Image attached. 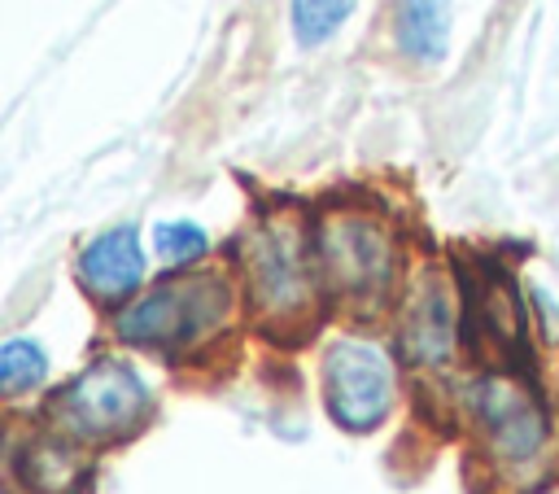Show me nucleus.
<instances>
[{"mask_svg":"<svg viewBox=\"0 0 559 494\" xmlns=\"http://www.w3.org/2000/svg\"><path fill=\"white\" fill-rule=\"evenodd\" d=\"M231 306H236L231 284L214 271H197V275L166 280V284L148 289L144 297L127 302L114 315V332L127 345L179 354V350H192V345L210 341L214 332H223L231 319Z\"/></svg>","mask_w":559,"mask_h":494,"instance_id":"nucleus-1","label":"nucleus"},{"mask_svg":"<svg viewBox=\"0 0 559 494\" xmlns=\"http://www.w3.org/2000/svg\"><path fill=\"white\" fill-rule=\"evenodd\" d=\"M240 267L249 284V302L275 328H297L310 319L319 302V262L314 240L301 232L297 219L275 214L245 232Z\"/></svg>","mask_w":559,"mask_h":494,"instance_id":"nucleus-2","label":"nucleus"},{"mask_svg":"<svg viewBox=\"0 0 559 494\" xmlns=\"http://www.w3.org/2000/svg\"><path fill=\"white\" fill-rule=\"evenodd\" d=\"M314 262L319 280L345 302H380L397 275V240L393 232L362 210H336L314 227Z\"/></svg>","mask_w":559,"mask_h":494,"instance_id":"nucleus-3","label":"nucleus"},{"mask_svg":"<svg viewBox=\"0 0 559 494\" xmlns=\"http://www.w3.org/2000/svg\"><path fill=\"white\" fill-rule=\"evenodd\" d=\"M467 415L485 442V455L502 472H528L546 450V411L528 380L515 372H485L467 385Z\"/></svg>","mask_w":559,"mask_h":494,"instance_id":"nucleus-4","label":"nucleus"},{"mask_svg":"<svg viewBox=\"0 0 559 494\" xmlns=\"http://www.w3.org/2000/svg\"><path fill=\"white\" fill-rule=\"evenodd\" d=\"M148 407H153V393L131 363L96 358L57 393L52 415L66 433L83 442H114V437L135 433Z\"/></svg>","mask_w":559,"mask_h":494,"instance_id":"nucleus-5","label":"nucleus"},{"mask_svg":"<svg viewBox=\"0 0 559 494\" xmlns=\"http://www.w3.org/2000/svg\"><path fill=\"white\" fill-rule=\"evenodd\" d=\"M323 402L328 415L349 433H371L397 402V367L371 337H336L323 354Z\"/></svg>","mask_w":559,"mask_h":494,"instance_id":"nucleus-6","label":"nucleus"},{"mask_svg":"<svg viewBox=\"0 0 559 494\" xmlns=\"http://www.w3.org/2000/svg\"><path fill=\"white\" fill-rule=\"evenodd\" d=\"M459 328H463V293L459 284L437 271L424 267L406 297H402V315H397V345L402 358L415 367H445L459 350Z\"/></svg>","mask_w":559,"mask_h":494,"instance_id":"nucleus-7","label":"nucleus"},{"mask_svg":"<svg viewBox=\"0 0 559 494\" xmlns=\"http://www.w3.org/2000/svg\"><path fill=\"white\" fill-rule=\"evenodd\" d=\"M463 324L467 337L498 350L502 358H528V315L507 267L476 262L463 280Z\"/></svg>","mask_w":559,"mask_h":494,"instance_id":"nucleus-8","label":"nucleus"},{"mask_svg":"<svg viewBox=\"0 0 559 494\" xmlns=\"http://www.w3.org/2000/svg\"><path fill=\"white\" fill-rule=\"evenodd\" d=\"M79 284L96 297V302H122L127 293L140 289L144 280V249H140V232L131 223L109 227L100 236H92L79 249Z\"/></svg>","mask_w":559,"mask_h":494,"instance_id":"nucleus-9","label":"nucleus"},{"mask_svg":"<svg viewBox=\"0 0 559 494\" xmlns=\"http://www.w3.org/2000/svg\"><path fill=\"white\" fill-rule=\"evenodd\" d=\"M83 455L61 437H44L22 455V481L31 494H74L83 485Z\"/></svg>","mask_w":559,"mask_h":494,"instance_id":"nucleus-10","label":"nucleus"},{"mask_svg":"<svg viewBox=\"0 0 559 494\" xmlns=\"http://www.w3.org/2000/svg\"><path fill=\"white\" fill-rule=\"evenodd\" d=\"M397 44L415 61H441L450 48L445 0H397Z\"/></svg>","mask_w":559,"mask_h":494,"instance_id":"nucleus-11","label":"nucleus"},{"mask_svg":"<svg viewBox=\"0 0 559 494\" xmlns=\"http://www.w3.org/2000/svg\"><path fill=\"white\" fill-rule=\"evenodd\" d=\"M48 376V354L31 337H13L0 345V398H17Z\"/></svg>","mask_w":559,"mask_h":494,"instance_id":"nucleus-12","label":"nucleus"},{"mask_svg":"<svg viewBox=\"0 0 559 494\" xmlns=\"http://www.w3.org/2000/svg\"><path fill=\"white\" fill-rule=\"evenodd\" d=\"M349 13L354 0H293V35L301 48H319L345 26Z\"/></svg>","mask_w":559,"mask_h":494,"instance_id":"nucleus-13","label":"nucleus"},{"mask_svg":"<svg viewBox=\"0 0 559 494\" xmlns=\"http://www.w3.org/2000/svg\"><path fill=\"white\" fill-rule=\"evenodd\" d=\"M153 245H157V254H162L166 262L183 267V262H192V258H201V254L210 249V236H205L197 223H188V219H175V223H157V232H153Z\"/></svg>","mask_w":559,"mask_h":494,"instance_id":"nucleus-14","label":"nucleus"},{"mask_svg":"<svg viewBox=\"0 0 559 494\" xmlns=\"http://www.w3.org/2000/svg\"><path fill=\"white\" fill-rule=\"evenodd\" d=\"M533 494H559V485H546V490H533Z\"/></svg>","mask_w":559,"mask_h":494,"instance_id":"nucleus-15","label":"nucleus"}]
</instances>
